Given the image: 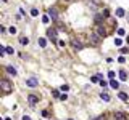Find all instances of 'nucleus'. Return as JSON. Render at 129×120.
<instances>
[{"mask_svg": "<svg viewBox=\"0 0 129 120\" xmlns=\"http://www.w3.org/2000/svg\"><path fill=\"white\" fill-rule=\"evenodd\" d=\"M0 88H2V91H3L5 94H8V93H11V90H13V85H11L10 80L3 78V80L0 82Z\"/></svg>", "mask_w": 129, "mask_h": 120, "instance_id": "1", "label": "nucleus"}, {"mask_svg": "<svg viewBox=\"0 0 129 120\" xmlns=\"http://www.w3.org/2000/svg\"><path fill=\"white\" fill-rule=\"evenodd\" d=\"M47 38L52 40V42H55V40L58 38V29H48L47 31Z\"/></svg>", "mask_w": 129, "mask_h": 120, "instance_id": "2", "label": "nucleus"}, {"mask_svg": "<svg viewBox=\"0 0 129 120\" xmlns=\"http://www.w3.org/2000/svg\"><path fill=\"white\" fill-rule=\"evenodd\" d=\"M94 32H95V34H98L100 37H103V38H105V37H107V34H108L107 29H105L102 24H97V26H95V31H94Z\"/></svg>", "mask_w": 129, "mask_h": 120, "instance_id": "3", "label": "nucleus"}, {"mask_svg": "<svg viewBox=\"0 0 129 120\" xmlns=\"http://www.w3.org/2000/svg\"><path fill=\"white\" fill-rule=\"evenodd\" d=\"M89 38H90V43H92V45H98V42H100V38H102V37L98 35V34H95V32H90Z\"/></svg>", "mask_w": 129, "mask_h": 120, "instance_id": "4", "label": "nucleus"}, {"mask_svg": "<svg viewBox=\"0 0 129 120\" xmlns=\"http://www.w3.org/2000/svg\"><path fill=\"white\" fill-rule=\"evenodd\" d=\"M26 85L29 87V88H36V87H39V80L37 78H34V77H31V78H27L26 80Z\"/></svg>", "mask_w": 129, "mask_h": 120, "instance_id": "5", "label": "nucleus"}, {"mask_svg": "<svg viewBox=\"0 0 129 120\" xmlns=\"http://www.w3.org/2000/svg\"><path fill=\"white\" fill-rule=\"evenodd\" d=\"M48 16H50V19H53V21H58V11L57 8H48Z\"/></svg>", "mask_w": 129, "mask_h": 120, "instance_id": "6", "label": "nucleus"}, {"mask_svg": "<svg viewBox=\"0 0 129 120\" xmlns=\"http://www.w3.org/2000/svg\"><path fill=\"white\" fill-rule=\"evenodd\" d=\"M27 101H29L31 106H36L37 101H39V94H29V96H27Z\"/></svg>", "mask_w": 129, "mask_h": 120, "instance_id": "7", "label": "nucleus"}, {"mask_svg": "<svg viewBox=\"0 0 129 120\" xmlns=\"http://www.w3.org/2000/svg\"><path fill=\"white\" fill-rule=\"evenodd\" d=\"M113 117H115V120H126V114L119 112V110H116V112L113 114Z\"/></svg>", "mask_w": 129, "mask_h": 120, "instance_id": "8", "label": "nucleus"}, {"mask_svg": "<svg viewBox=\"0 0 129 120\" xmlns=\"http://www.w3.org/2000/svg\"><path fill=\"white\" fill-rule=\"evenodd\" d=\"M71 43H73V48H74V50H82V47H84L79 40H73Z\"/></svg>", "mask_w": 129, "mask_h": 120, "instance_id": "9", "label": "nucleus"}, {"mask_svg": "<svg viewBox=\"0 0 129 120\" xmlns=\"http://www.w3.org/2000/svg\"><path fill=\"white\" fill-rule=\"evenodd\" d=\"M118 96H119V99H121V101H124V103H129V96L124 93V91H119Z\"/></svg>", "mask_w": 129, "mask_h": 120, "instance_id": "10", "label": "nucleus"}, {"mask_svg": "<svg viewBox=\"0 0 129 120\" xmlns=\"http://www.w3.org/2000/svg\"><path fill=\"white\" fill-rule=\"evenodd\" d=\"M110 87H111V88H115V90H118V88H119V82H116L115 78H111V80H110Z\"/></svg>", "mask_w": 129, "mask_h": 120, "instance_id": "11", "label": "nucleus"}, {"mask_svg": "<svg viewBox=\"0 0 129 120\" xmlns=\"http://www.w3.org/2000/svg\"><path fill=\"white\" fill-rule=\"evenodd\" d=\"M100 98H102L103 101H105V103H110V99H111V98H110V94H108V93H105V91H103V93L100 94Z\"/></svg>", "mask_w": 129, "mask_h": 120, "instance_id": "12", "label": "nucleus"}, {"mask_svg": "<svg viewBox=\"0 0 129 120\" xmlns=\"http://www.w3.org/2000/svg\"><path fill=\"white\" fill-rule=\"evenodd\" d=\"M6 72L10 74V75H16V74H18V72H16V69L13 67V66H8V67H6Z\"/></svg>", "mask_w": 129, "mask_h": 120, "instance_id": "13", "label": "nucleus"}, {"mask_svg": "<svg viewBox=\"0 0 129 120\" xmlns=\"http://www.w3.org/2000/svg\"><path fill=\"white\" fill-rule=\"evenodd\" d=\"M19 43H21V45H27V43H29V38H27V37H19Z\"/></svg>", "mask_w": 129, "mask_h": 120, "instance_id": "14", "label": "nucleus"}, {"mask_svg": "<svg viewBox=\"0 0 129 120\" xmlns=\"http://www.w3.org/2000/svg\"><path fill=\"white\" fill-rule=\"evenodd\" d=\"M124 15H126V11H124L123 8H118V10H116V16H119V18H123Z\"/></svg>", "mask_w": 129, "mask_h": 120, "instance_id": "15", "label": "nucleus"}, {"mask_svg": "<svg viewBox=\"0 0 129 120\" xmlns=\"http://www.w3.org/2000/svg\"><path fill=\"white\" fill-rule=\"evenodd\" d=\"M39 45H40V48H45L47 47V40L45 38H39Z\"/></svg>", "mask_w": 129, "mask_h": 120, "instance_id": "16", "label": "nucleus"}, {"mask_svg": "<svg viewBox=\"0 0 129 120\" xmlns=\"http://www.w3.org/2000/svg\"><path fill=\"white\" fill-rule=\"evenodd\" d=\"M119 78H121V80H126V78H128V74H126V71H119Z\"/></svg>", "mask_w": 129, "mask_h": 120, "instance_id": "17", "label": "nucleus"}, {"mask_svg": "<svg viewBox=\"0 0 129 120\" xmlns=\"http://www.w3.org/2000/svg\"><path fill=\"white\" fill-rule=\"evenodd\" d=\"M42 22H44V24H48V22H50V16H48V15H44L42 16Z\"/></svg>", "mask_w": 129, "mask_h": 120, "instance_id": "18", "label": "nucleus"}, {"mask_svg": "<svg viewBox=\"0 0 129 120\" xmlns=\"http://www.w3.org/2000/svg\"><path fill=\"white\" fill-rule=\"evenodd\" d=\"M98 80H100V77H98V75H94V77L90 78V82H92V83H100Z\"/></svg>", "mask_w": 129, "mask_h": 120, "instance_id": "19", "label": "nucleus"}, {"mask_svg": "<svg viewBox=\"0 0 129 120\" xmlns=\"http://www.w3.org/2000/svg\"><path fill=\"white\" fill-rule=\"evenodd\" d=\"M115 45H116V47H121V45H123V40H121V38H115Z\"/></svg>", "mask_w": 129, "mask_h": 120, "instance_id": "20", "label": "nucleus"}, {"mask_svg": "<svg viewBox=\"0 0 129 120\" xmlns=\"http://www.w3.org/2000/svg\"><path fill=\"white\" fill-rule=\"evenodd\" d=\"M52 94H53L55 98H60V96H61V94H60V91H58V90H52Z\"/></svg>", "mask_w": 129, "mask_h": 120, "instance_id": "21", "label": "nucleus"}, {"mask_svg": "<svg viewBox=\"0 0 129 120\" xmlns=\"http://www.w3.org/2000/svg\"><path fill=\"white\" fill-rule=\"evenodd\" d=\"M39 15V10H37V8H32V10H31V16H37Z\"/></svg>", "mask_w": 129, "mask_h": 120, "instance_id": "22", "label": "nucleus"}, {"mask_svg": "<svg viewBox=\"0 0 129 120\" xmlns=\"http://www.w3.org/2000/svg\"><path fill=\"white\" fill-rule=\"evenodd\" d=\"M61 91H63V93H66V91H68V90H70V87H68V85H61Z\"/></svg>", "mask_w": 129, "mask_h": 120, "instance_id": "23", "label": "nucleus"}, {"mask_svg": "<svg viewBox=\"0 0 129 120\" xmlns=\"http://www.w3.org/2000/svg\"><path fill=\"white\" fill-rule=\"evenodd\" d=\"M6 53H8V55H13V53H15L13 47H6Z\"/></svg>", "mask_w": 129, "mask_h": 120, "instance_id": "24", "label": "nucleus"}, {"mask_svg": "<svg viewBox=\"0 0 129 120\" xmlns=\"http://www.w3.org/2000/svg\"><path fill=\"white\" fill-rule=\"evenodd\" d=\"M8 31H10V34H16V32H18V29H16L15 26H11L10 29H8Z\"/></svg>", "mask_w": 129, "mask_h": 120, "instance_id": "25", "label": "nucleus"}, {"mask_svg": "<svg viewBox=\"0 0 129 120\" xmlns=\"http://www.w3.org/2000/svg\"><path fill=\"white\" fill-rule=\"evenodd\" d=\"M124 34H126V31H124V29H121V27H119V29H118V35H121V37H123Z\"/></svg>", "mask_w": 129, "mask_h": 120, "instance_id": "26", "label": "nucleus"}, {"mask_svg": "<svg viewBox=\"0 0 129 120\" xmlns=\"http://www.w3.org/2000/svg\"><path fill=\"white\" fill-rule=\"evenodd\" d=\"M118 63H121V64L126 63V58H124V56H119V58H118Z\"/></svg>", "mask_w": 129, "mask_h": 120, "instance_id": "27", "label": "nucleus"}, {"mask_svg": "<svg viewBox=\"0 0 129 120\" xmlns=\"http://www.w3.org/2000/svg\"><path fill=\"white\" fill-rule=\"evenodd\" d=\"M60 99H61V101H66V99H68V94H61V96H60Z\"/></svg>", "mask_w": 129, "mask_h": 120, "instance_id": "28", "label": "nucleus"}, {"mask_svg": "<svg viewBox=\"0 0 129 120\" xmlns=\"http://www.w3.org/2000/svg\"><path fill=\"white\" fill-rule=\"evenodd\" d=\"M108 77H110V80H111V78H115V72H113V71H110V72H108Z\"/></svg>", "mask_w": 129, "mask_h": 120, "instance_id": "29", "label": "nucleus"}, {"mask_svg": "<svg viewBox=\"0 0 129 120\" xmlns=\"http://www.w3.org/2000/svg\"><path fill=\"white\" fill-rule=\"evenodd\" d=\"M100 85H102L103 88H107V87H108V83H107V82H105V80H102V82H100Z\"/></svg>", "mask_w": 129, "mask_h": 120, "instance_id": "30", "label": "nucleus"}, {"mask_svg": "<svg viewBox=\"0 0 129 120\" xmlns=\"http://www.w3.org/2000/svg\"><path fill=\"white\" fill-rule=\"evenodd\" d=\"M57 27H58V29H64V26H63V24H61V22H57Z\"/></svg>", "mask_w": 129, "mask_h": 120, "instance_id": "31", "label": "nucleus"}, {"mask_svg": "<svg viewBox=\"0 0 129 120\" xmlns=\"http://www.w3.org/2000/svg\"><path fill=\"white\" fill-rule=\"evenodd\" d=\"M58 45H60V47H64L66 43H64V40H60V42H58Z\"/></svg>", "mask_w": 129, "mask_h": 120, "instance_id": "32", "label": "nucleus"}, {"mask_svg": "<svg viewBox=\"0 0 129 120\" xmlns=\"http://www.w3.org/2000/svg\"><path fill=\"white\" fill-rule=\"evenodd\" d=\"M23 120H31V117L29 115H23Z\"/></svg>", "mask_w": 129, "mask_h": 120, "instance_id": "33", "label": "nucleus"}, {"mask_svg": "<svg viewBox=\"0 0 129 120\" xmlns=\"http://www.w3.org/2000/svg\"><path fill=\"white\" fill-rule=\"evenodd\" d=\"M126 43H128V45H129V35H128V38H126Z\"/></svg>", "mask_w": 129, "mask_h": 120, "instance_id": "34", "label": "nucleus"}, {"mask_svg": "<svg viewBox=\"0 0 129 120\" xmlns=\"http://www.w3.org/2000/svg\"><path fill=\"white\" fill-rule=\"evenodd\" d=\"M64 2H71V0H64Z\"/></svg>", "mask_w": 129, "mask_h": 120, "instance_id": "35", "label": "nucleus"}, {"mask_svg": "<svg viewBox=\"0 0 129 120\" xmlns=\"http://www.w3.org/2000/svg\"><path fill=\"white\" fill-rule=\"evenodd\" d=\"M2 2H6V0H2Z\"/></svg>", "mask_w": 129, "mask_h": 120, "instance_id": "36", "label": "nucleus"}, {"mask_svg": "<svg viewBox=\"0 0 129 120\" xmlns=\"http://www.w3.org/2000/svg\"><path fill=\"white\" fill-rule=\"evenodd\" d=\"M68 120H73V119H68Z\"/></svg>", "mask_w": 129, "mask_h": 120, "instance_id": "37", "label": "nucleus"}]
</instances>
